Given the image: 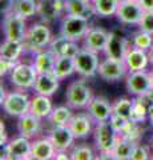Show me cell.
Here are the masks:
<instances>
[{"instance_id":"6da1fadb","label":"cell","mask_w":153,"mask_h":160,"mask_svg":"<svg viewBox=\"0 0 153 160\" xmlns=\"http://www.w3.org/2000/svg\"><path fill=\"white\" fill-rule=\"evenodd\" d=\"M118 133L113 131L109 122L96 123L93 129V140H95V148L100 153L97 159H113L112 151L116 146Z\"/></svg>"},{"instance_id":"7a4b0ae2","label":"cell","mask_w":153,"mask_h":160,"mask_svg":"<svg viewBox=\"0 0 153 160\" xmlns=\"http://www.w3.org/2000/svg\"><path fill=\"white\" fill-rule=\"evenodd\" d=\"M52 32L47 23H35L31 27H28L26 40L23 42L24 49L26 51H32L33 53H37L39 51L48 48L49 43L52 42Z\"/></svg>"},{"instance_id":"3957f363","label":"cell","mask_w":153,"mask_h":160,"mask_svg":"<svg viewBox=\"0 0 153 160\" xmlns=\"http://www.w3.org/2000/svg\"><path fill=\"white\" fill-rule=\"evenodd\" d=\"M89 20L81 16L64 15L60 24V35L72 42H80L89 29Z\"/></svg>"},{"instance_id":"277c9868","label":"cell","mask_w":153,"mask_h":160,"mask_svg":"<svg viewBox=\"0 0 153 160\" xmlns=\"http://www.w3.org/2000/svg\"><path fill=\"white\" fill-rule=\"evenodd\" d=\"M3 33L7 40L23 43L27 36V19L16 12L11 11L9 13L3 15Z\"/></svg>"},{"instance_id":"5b68a950","label":"cell","mask_w":153,"mask_h":160,"mask_svg":"<svg viewBox=\"0 0 153 160\" xmlns=\"http://www.w3.org/2000/svg\"><path fill=\"white\" fill-rule=\"evenodd\" d=\"M93 98L92 89L85 84L84 80H75L67 87L65 100L67 104L73 109L87 108Z\"/></svg>"},{"instance_id":"8992f818","label":"cell","mask_w":153,"mask_h":160,"mask_svg":"<svg viewBox=\"0 0 153 160\" xmlns=\"http://www.w3.org/2000/svg\"><path fill=\"white\" fill-rule=\"evenodd\" d=\"M2 107L7 115L19 119L23 115L29 112L31 99L22 89H19V91H11V92H7L6 98L2 102Z\"/></svg>"},{"instance_id":"52a82bcc","label":"cell","mask_w":153,"mask_h":160,"mask_svg":"<svg viewBox=\"0 0 153 160\" xmlns=\"http://www.w3.org/2000/svg\"><path fill=\"white\" fill-rule=\"evenodd\" d=\"M73 59H75L76 73L80 75L83 79L93 78L98 73V66L101 62L98 58V53L89 51L87 48H81Z\"/></svg>"},{"instance_id":"ba28073f","label":"cell","mask_w":153,"mask_h":160,"mask_svg":"<svg viewBox=\"0 0 153 160\" xmlns=\"http://www.w3.org/2000/svg\"><path fill=\"white\" fill-rule=\"evenodd\" d=\"M32 153V140L26 136H19L8 140V143L4 146V152L2 159L8 160H28L31 159Z\"/></svg>"},{"instance_id":"9c48e42d","label":"cell","mask_w":153,"mask_h":160,"mask_svg":"<svg viewBox=\"0 0 153 160\" xmlns=\"http://www.w3.org/2000/svg\"><path fill=\"white\" fill-rule=\"evenodd\" d=\"M125 87L129 95L133 98H144L152 89L151 75L146 69L142 71L128 72L125 78Z\"/></svg>"},{"instance_id":"30bf717a","label":"cell","mask_w":153,"mask_h":160,"mask_svg":"<svg viewBox=\"0 0 153 160\" xmlns=\"http://www.w3.org/2000/svg\"><path fill=\"white\" fill-rule=\"evenodd\" d=\"M37 71L33 67V64L27 63H17L15 68L9 73V79L17 89L26 91V89L33 88L35 82L37 79Z\"/></svg>"},{"instance_id":"8fae6325","label":"cell","mask_w":153,"mask_h":160,"mask_svg":"<svg viewBox=\"0 0 153 160\" xmlns=\"http://www.w3.org/2000/svg\"><path fill=\"white\" fill-rule=\"evenodd\" d=\"M128 72L129 71H128L124 62H120V60H115V59L105 56V59H103L100 62L97 75L103 80H105V82L115 83L121 79H125Z\"/></svg>"},{"instance_id":"7c38bea8","label":"cell","mask_w":153,"mask_h":160,"mask_svg":"<svg viewBox=\"0 0 153 160\" xmlns=\"http://www.w3.org/2000/svg\"><path fill=\"white\" fill-rule=\"evenodd\" d=\"M65 15V0H37V16L44 23H52Z\"/></svg>"},{"instance_id":"4fadbf2b","label":"cell","mask_w":153,"mask_h":160,"mask_svg":"<svg viewBox=\"0 0 153 160\" xmlns=\"http://www.w3.org/2000/svg\"><path fill=\"white\" fill-rule=\"evenodd\" d=\"M144 12L145 11L139 3V0H133V2L120 3L116 12V18L120 23L127 24V26H139Z\"/></svg>"},{"instance_id":"5bb4252c","label":"cell","mask_w":153,"mask_h":160,"mask_svg":"<svg viewBox=\"0 0 153 160\" xmlns=\"http://www.w3.org/2000/svg\"><path fill=\"white\" fill-rule=\"evenodd\" d=\"M129 47L131 46H129V43H128V40L122 36V35L117 33V32H109L104 53L107 58L124 62Z\"/></svg>"},{"instance_id":"9a60e30c","label":"cell","mask_w":153,"mask_h":160,"mask_svg":"<svg viewBox=\"0 0 153 160\" xmlns=\"http://www.w3.org/2000/svg\"><path fill=\"white\" fill-rule=\"evenodd\" d=\"M96 122L92 119V116L88 112H80L75 113L68 123V127L71 128L76 139H85L91 133H93Z\"/></svg>"},{"instance_id":"2e32d148","label":"cell","mask_w":153,"mask_h":160,"mask_svg":"<svg viewBox=\"0 0 153 160\" xmlns=\"http://www.w3.org/2000/svg\"><path fill=\"white\" fill-rule=\"evenodd\" d=\"M85 109L96 123L108 122L113 115V104L103 96H93Z\"/></svg>"},{"instance_id":"e0dca14e","label":"cell","mask_w":153,"mask_h":160,"mask_svg":"<svg viewBox=\"0 0 153 160\" xmlns=\"http://www.w3.org/2000/svg\"><path fill=\"white\" fill-rule=\"evenodd\" d=\"M48 138L51 139L52 144L57 151H71V148L75 146V135L68 126H56L49 131Z\"/></svg>"},{"instance_id":"ac0fdd59","label":"cell","mask_w":153,"mask_h":160,"mask_svg":"<svg viewBox=\"0 0 153 160\" xmlns=\"http://www.w3.org/2000/svg\"><path fill=\"white\" fill-rule=\"evenodd\" d=\"M108 35L109 32H107L104 28H98V27H91L88 29L87 35L84 36V47L89 51H93L96 53L104 52L107 42H108Z\"/></svg>"},{"instance_id":"d6986e66","label":"cell","mask_w":153,"mask_h":160,"mask_svg":"<svg viewBox=\"0 0 153 160\" xmlns=\"http://www.w3.org/2000/svg\"><path fill=\"white\" fill-rule=\"evenodd\" d=\"M41 131V119L36 115L28 112L26 115L19 118L17 120V132L22 136H26L28 139H36L37 135Z\"/></svg>"},{"instance_id":"ffe728a7","label":"cell","mask_w":153,"mask_h":160,"mask_svg":"<svg viewBox=\"0 0 153 160\" xmlns=\"http://www.w3.org/2000/svg\"><path fill=\"white\" fill-rule=\"evenodd\" d=\"M124 63H125V66H127V68H128V71L129 72L146 69V67L151 64L149 52L131 46L129 49H128L127 56L124 59Z\"/></svg>"},{"instance_id":"44dd1931","label":"cell","mask_w":153,"mask_h":160,"mask_svg":"<svg viewBox=\"0 0 153 160\" xmlns=\"http://www.w3.org/2000/svg\"><path fill=\"white\" fill-rule=\"evenodd\" d=\"M48 49L55 55L56 58H59V56L75 58L81 48L79 47L77 42H72V40L60 35V36L52 39V42L49 43V46H48Z\"/></svg>"},{"instance_id":"7402d4cb","label":"cell","mask_w":153,"mask_h":160,"mask_svg":"<svg viewBox=\"0 0 153 160\" xmlns=\"http://www.w3.org/2000/svg\"><path fill=\"white\" fill-rule=\"evenodd\" d=\"M56 148L52 144L51 139L40 138V139H33L32 140V153L31 159L33 160H51L55 159Z\"/></svg>"},{"instance_id":"603a6c76","label":"cell","mask_w":153,"mask_h":160,"mask_svg":"<svg viewBox=\"0 0 153 160\" xmlns=\"http://www.w3.org/2000/svg\"><path fill=\"white\" fill-rule=\"evenodd\" d=\"M60 86V79L55 73H40L37 75V79L35 82V93L45 95V96H52L55 95Z\"/></svg>"},{"instance_id":"cb8c5ba5","label":"cell","mask_w":153,"mask_h":160,"mask_svg":"<svg viewBox=\"0 0 153 160\" xmlns=\"http://www.w3.org/2000/svg\"><path fill=\"white\" fill-rule=\"evenodd\" d=\"M53 104L51 96H45V95L36 93L33 98H31V107H29V112L36 115L40 119H48L49 115L53 111Z\"/></svg>"},{"instance_id":"d4e9b609","label":"cell","mask_w":153,"mask_h":160,"mask_svg":"<svg viewBox=\"0 0 153 160\" xmlns=\"http://www.w3.org/2000/svg\"><path fill=\"white\" fill-rule=\"evenodd\" d=\"M65 15L81 16L89 20L96 13L89 0H65Z\"/></svg>"},{"instance_id":"484cf974","label":"cell","mask_w":153,"mask_h":160,"mask_svg":"<svg viewBox=\"0 0 153 160\" xmlns=\"http://www.w3.org/2000/svg\"><path fill=\"white\" fill-rule=\"evenodd\" d=\"M56 56L53 55L48 48L39 51L35 53V59H33V67L37 71V73H52L53 68H55Z\"/></svg>"},{"instance_id":"4316f807","label":"cell","mask_w":153,"mask_h":160,"mask_svg":"<svg viewBox=\"0 0 153 160\" xmlns=\"http://www.w3.org/2000/svg\"><path fill=\"white\" fill-rule=\"evenodd\" d=\"M24 44L20 42H12V40H4L0 46V59L9 60L13 63H19V59L24 53Z\"/></svg>"},{"instance_id":"83f0119b","label":"cell","mask_w":153,"mask_h":160,"mask_svg":"<svg viewBox=\"0 0 153 160\" xmlns=\"http://www.w3.org/2000/svg\"><path fill=\"white\" fill-rule=\"evenodd\" d=\"M136 144L137 143L121 136V135H118L116 146L112 151V158L116 160H131L132 152H133V149H135Z\"/></svg>"},{"instance_id":"f1b7e54d","label":"cell","mask_w":153,"mask_h":160,"mask_svg":"<svg viewBox=\"0 0 153 160\" xmlns=\"http://www.w3.org/2000/svg\"><path fill=\"white\" fill-rule=\"evenodd\" d=\"M75 72H76V68H75V59L73 58H69V56L56 58L53 73H55L60 80L69 78L71 75L75 73Z\"/></svg>"},{"instance_id":"f546056e","label":"cell","mask_w":153,"mask_h":160,"mask_svg":"<svg viewBox=\"0 0 153 160\" xmlns=\"http://www.w3.org/2000/svg\"><path fill=\"white\" fill-rule=\"evenodd\" d=\"M92 4L96 16L111 18V16H116L120 2L118 0H92Z\"/></svg>"},{"instance_id":"4dcf8cb0","label":"cell","mask_w":153,"mask_h":160,"mask_svg":"<svg viewBox=\"0 0 153 160\" xmlns=\"http://www.w3.org/2000/svg\"><path fill=\"white\" fill-rule=\"evenodd\" d=\"M69 106H59V107H55L53 108L52 113L49 115V123L52 124L53 127L56 126H68V123L71 122V119L73 116V112Z\"/></svg>"},{"instance_id":"1f68e13d","label":"cell","mask_w":153,"mask_h":160,"mask_svg":"<svg viewBox=\"0 0 153 160\" xmlns=\"http://www.w3.org/2000/svg\"><path fill=\"white\" fill-rule=\"evenodd\" d=\"M148 106L149 102L148 99L144 98H135V103H133V108H132V113L129 120L133 123L137 124H142L148 120Z\"/></svg>"},{"instance_id":"d6a6232c","label":"cell","mask_w":153,"mask_h":160,"mask_svg":"<svg viewBox=\"0 0 153 160\" xmlns=\"http://www.w3.org/2000/svg\"><path fill=\"white\" fill-rule=\"evenodd\" d=\"M13 12L22 15L26 19L37 15V0H16L13 3Z\"/></svg>"},{"instance_id":"836d02e7","label":"cell","mask_w":153,"mask_h":160,"mask_svg":"<svg viewBox=\"0 0 153 160\" xmlns=\"http://www.w3.org/2000/svg\"><path fill=\"white\" fill-rule=\"evenodd\" d=\"M132 46L149 52L153 47V35L139 29V31L136 33H133V36H132Z\"/></svg>"},{"instance_id":"e575fe53","label":"cell","mask_w":153,"mask_h":160,"mask_svg":"<svg viewBox=\"0 0 153 160\" xmlns=\"http://www.w3.org/2000/svg\"><path fill=\"white\" fill-rule=\"evenodd\" d=\"M71 159L72 160H92V159H97L95 156V151L91 146L83 143V144H77L71 148Z\"/></svg>"},{"instance_id":"d590c367","label":"cell","mask_w":153,"mask_h":160,"mask_svg":"<svg viewBox=\"0 0 153 160\" xmlns=\"http://www.w3.org/2000/svg\"><path fill=\"white\" fill-rule=\"evenodd\" d=\"M133 103L135 99H129V98H120L116 102H113V113L120 115L122 118L129 119L131 113H132V108H133Z\"/></svg>"},{"instance_id":"8d00e7d4","label":"cell","mask_w":153,"mask_h":160,"mask_svg":"<svg viewBox=\"0 0 153 160\" xmlns=\"http://www.w3.org/2000/svg\"><path fill=\"white\" fill-rule=\"evenodd\" d=\"M121 136L129 139V140H132V142H135V143H140V139H141V136H142L141 124L129 122L128 127L125 128V131L121 133Z\"/></svg>"},{"instance_id":"74e56055","label":"cell","mask_w":153,"mask_h":160,"mask_svg":"<svg viewBox=\"0 0 153 160\" xmlns=\"http://www.w3.org/2000/svg\"><path fill=\"white\" fill-rule=\"evenodd\" d=\"M108 122H109L111 127L113 128V131H115L116 133H118V135H121L125 131V128L128 127V124H129L131 120L127 119V118H122V116H120V115L113 113Z\"/></svg>"},{"instance_id":"f35d334b","label":"cell","mask_w":153,"mask_h":160,"mask_svg":"<svg viewBox=\"0 0 153 160\" xmlns=\"http://www.w3.org/2000/svg\"><path fill=\"white\" fill-rule=\"evenodd\" d=\"M139 29L153 35V11H145L139 23Z\"/></svg>"},{"instance_id":"ab89813d","label":"cell","mask_w":153,"mask_h":160,"mask_svg":"<svg viewBox=\"0 0 153 160\" xmlns=\"http://www.w3.org/2000/svg\"><path fill=\"white\" fill-rule=\"evenodd\" d=\"M151 153L148 151V148L145 146H141L140 143H137L135 146V149L132 152V156H131V160H148L151 159Z\"/></svg>"},{"instance_id":"60d3db41","label":"cell","mask_w":153,"mask_h":160,"mask_svg":"<svg viewBox=\"0 0 153 160\" xmlns=\"http://www.w3.org/2000/svg\"><path fill=\"white\" fill-rule=\"evenodd\" d=\"M17 63H13V62H9V60H4V59H0V75L4 76L7 73H11V71L15 68Z\"/></svg>"},{"instance_id":"b9f144b4","label":"cell","mask_w":153,"mask_h":160,"mask_svg":"<svg viewBox=\"0 0 153 160\" xmlns=\"http://www.w3.org/2000/svg\"><path fill=\"white\" fill-rule=\"evenodd\" d=\"M0 144L2 146H6V144L8 143V136H7V131H6V126H4V123H3V120H2V123H0Z\"/></svg>"},{"instance_id":"7bdbcfd3","label":"cell","mask_w":153,"mask_h":160,"mask_svg":"<svg viewBox=\"0 0 153 160\" xmlns=\"http://www.w3.org/2000/svg\"><path fill=\"white\" fill-rule=\"evenodd\" d=\"M144 11H153V0H139Z\"/></svg>"},{"instance_id":"ee69618b","label":"cell","mask_w":153,"mask_h":160,"mask_svg":"<svg viewBox=\"0 0 153 160\" xmlns=\"http://www.w3.org/2000/svg\"><path fill=\"white\" fill-rule=\"evenodd\" d=\"M148 123L153 127V103H149L148 106Z\"/></svg>"},{"instance_id":"f6af8a7d","label":"cell","mask_w":153,"mask_h":160,"mask_svg":"<svg viewBox=\"0 0 153 160\" xmlns=\"http://www.w3.org/2000/svg\"><path fill=\"white\" fill-rule=\"evenodd\" d=\"M145 98L148 99V102H149V103H153V88L151 89L149 92H148V95H146Z\"/></svg>"},{"instance_id":"bcb514c9","label":"cell","mask_w":153,"mask_h":160,"mask_svg":"<svg viewBox=\"0 0 153 160\" xmlns=\"http://www.w3.org/2000/svg\"><path fill=\"white\" fill-rule=\"evenodd\" d=\"M149 60H151V66L153 67V47H152V49L149 51Z\"/></svg>"},{"instance_id":"7dc6e473","label":"cell","mask_w":153,"mask_h":160,"mask_svg":"<svg viewBox=\"0 0 153 160\" xmlns=\"http://www.w3.org/2000/svg\"><path fill=\"white\" fill-rule=\"evenodd\" d=\"M149 75H151V83H152V88H153V69L149 72Z\"/></svg>"},{"instance_id":"c3c4849f","label":"cell","mask_w":153,"mask_h":160,"mask_svg":"<svg viewBox=\"0 0 153 160\" xmlns=\"http://www.w3.org/2000/svg\"><path fill=\"white\" fill-rule=\"evenodd\" d=\"M120 3H125V2H133V0H118Z\"/></svg>"},{"instance_id":"681fc988","label":"cell","mask_w":153,"mask_h":160,"mask_svg":"<svg viewBox=\"0 0 153 160\" xmlns=\"http://www.w3.org/2000/svg\"><path fill=\"white\" fill-rule=\"evenodd\" d=\"M151 148H152V152H153V138H152V142H151Z\"/></svg>"},{"instance_id":"f907efd6","label":"cell","mask_w":153,"mask_h":160,"mask_svg":"<svg viewBox=\"0 0 153 160\" xmlns=\"http://www.w3.org/2000/svg\"><path fill=\"white\" fill-rule=\"evenodd\" d=\"M13 2H16V0H13Z\"/></svg>"},{"instance_id":"816d5d0a","label":"cell","mask_w":153,"mask_h":160,"mask_svg":"<svg viewBox=\"0 0 153 160\" xmlns=\"http://www.w3.org/2000/svg\"><path fill=\"white\" fill-rule=\"evenodd\" d=\"M89 2H92V0H89Z\"/></svg>"}]
</instances>
